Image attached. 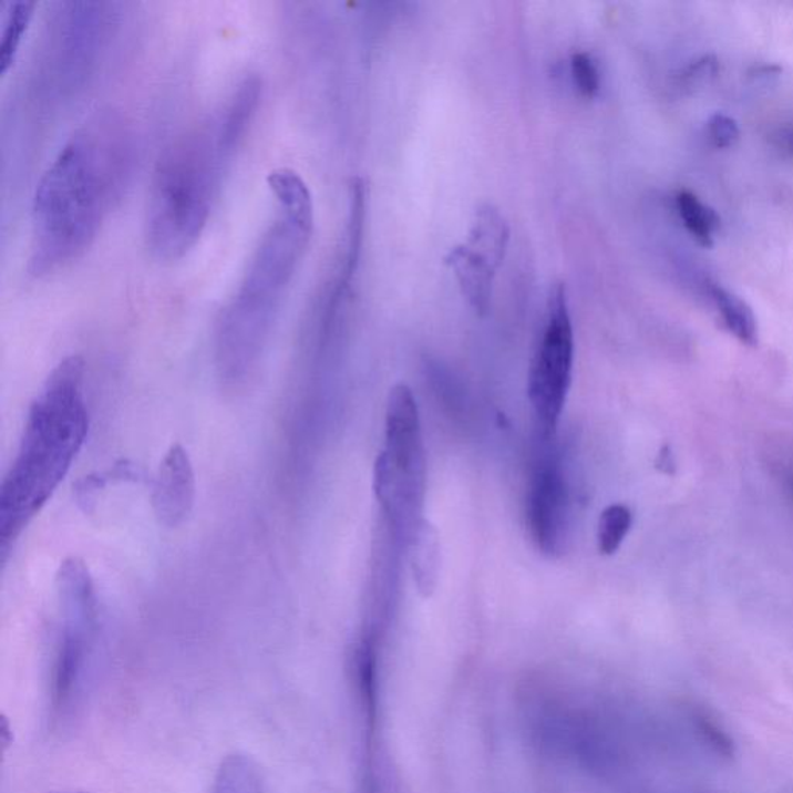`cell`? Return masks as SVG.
<instances>
[{"label": "cell", "mask_w": 793, "mask_h": 793, "mask_svg": "<svg viewBox=\"0 0 793 793\" xmlns=\"http://www.w3.org/2000/svg\"><path fill=\"white\" fill-rule=\"evenodd\" d=\"M131 163V132L115 112L93 115L65 140L34 188L31 275L52 274L91 247L122 196Z\"/></svg>", "instance_id": "cell-1"}, {"label": "cell", "mask_w": 793, "mask_h": 793, "mask_svg": "<svg viewBox=\"0 0 793 793\" xmlns=\"http://www.w3.org/2000/svg\"><path fill=\"white\" fill-rule=\"evenodd\" d=\"M278 204V216L260 236L239 286L217 315L214 360L225 387L244 388L255 374L284 295L312 237L309 189L284 194Z\"/></svg>", "instance_id": "cell-2"}, {"label": "cell", "mask_w": 793, "mask_h": 793, "mask_svg": "<svg viewBox=\"0 0 793 793\" xmlns=\"http://www.w3.org/2000/svg\"><path fill=\"white\" fill-rule=\"evenodd\" d=\"M85 363L69 356L47 377L31 403L21 442L0 490V550L3 562L19 536L52 500L89 434Z\"/></svg>", "instance_id": "cell-3"}, {"label": "cell", "mask_w": 793, "mask_h": 793, "mask_svg": "<svg viewBox=\"0 0 793 793\" xmlns=\"http://www.w3.org/2000/svg\"><path fill=\"white\" fill-rule=\"evenodd\" d=\"M225 163L214 120L181 132L163 147L145 214V239L155 258L176 260L196 245L208 224Z\"/></svg>", "instance_id": "cell-4"}, {"label": "cell", "mask_w": 793, "mask_h": 793, "mask_svg": "<svg viewBox=\"0 0 793 793\" xmlns=\"http://www.w3.org/2000/svg\"><path fill=\"white\" fill-rule=\"evenodd\" d=\"M56 593L61 624L50 698L53 713L64 717L72 711L73 702H76L83 688L99 625L95 585L83 559L70 557L61 563L56 574Z\"/></svg>", "instance_id": "cell-5"}, {"label": "cell", "mask_w": 793, "mask_h": 793, "mask_svg": "<svg viewBox=\"0 0 793 793\" xmlns=\"http://www.w3.org/2000/svg\"><path fill=\"white\" fill-rule=\"evenodd\" d=\"M107 25V3H58L42 49V81L52 99H69L83 89L106 41Z\"/></svg>", "instance_id": "cell-6"}, {"label": "cell", "mask_w": 793, "mask_h": 793, "mask_svg": "<svg viewBox=\"0 0 793 793\" xmlns=\"http://www.w3.org/2000/svg\"><path fill=\"white\" fill-rule=\"evenodd\" d=\"M574 326L566 287L555 284L547 302L546 325L528 369L527 394L539 434L546 441L557 433L573 382Z\"/></svg>", "instance_id": "cell-7"}, {"label": "cell", "mask_w": 793, "mask_h": 793, "mask_svg": "<svg viewBox=\"0 0 793 793\" xmlns=\"http://www.w3.org/2000/svg\"><path fill=\"white\" fill-rule=\"evenodd\" d=\"M377 465L408 487L425 492V446L420 430L419 408L406 384H396L387 406V446Z\"/></svg>", "instance_id": "cell-8"}, {"label": "cell", "mask_w": 793, "mask_h": 793, "mask_svg": "<svg viewBox=\"0 0 793 793\" xmlns=\"http://www.w3.org/2000/svg\"><path fill=\"white\" fill-rule=\"evenodd\" d=\"M569 487L555 456H543L532 473L527 495V524L532 539L544 555L565 550L569 531Z\"/></svg>", "instance_id": "cell-9"}, {"label": "cell", "mask_w": 793, "mask_h": 793, "mask_svg": "<svg viewBox=\"0 0 793 793\" xmlns=\"http://www.w3.org/2000/svg\"><path fill=\"white\" fill-rule=\"evenodd\" d=\"M197 482L188 451L176 443L165 454L153 485V508L162 526L181 527L196 504Z\"/></svg>", "instance_id": "cell-10"}, {"label": "cell", "mask_w": 793, "mask_h": 793, "mask_svg": "<svg viewBox=\"0 0 793 793\" xmlns=\"http://www.w3.org/2000/svg\"><path fill=\"white\" fill-rule=\"evenodd\" d=\"M445 266L453 271L459 289L474 312L481 317L487 315L492 306L493 284L500 266L488 256L482 255L466 244L457 245L446 253Z\"/></svg>", "instance_id": "cell-11"}, {"label": "cell", "mask_w": 793, "mask_h": 793, "mask_svg": "<svg viewBox=\"0 0 793 793\" xmlns=\"http://www.w3.org/2000/svg\"><path fill=\"white\" fill-rule=\"evenodd\" d=\"M260 96H262V80L256 73H251L237 84L224 112L219 119L214 120L217 143L227 161L243 143L258 111Z\"/></svg>", "instance_id": "cell-12"}, {"label": "cell", "mask_w": 793, "mask_h": 793, "mask_svg": "<svg viewBox=\"0 0 793 793\" xmlns=\"http://www.w3.org/2000/svg\"><path fill=\"white\" fill-rule=\"evenodd\" d=\"M511 243V227L496 206L484 204L474 212L466 245L503 266Z\"/></svg>", "instance_id": "cell-13"}, {"label": "cell", "mask_w": 793, "mask_h": 793, "mask_svg": "<svg viewBox=\"0 0 793 793\" xmlns=\"http://www.w3.org/2000/svg\"><path fill=\"white\" fill-rule=\"evenodd\" d=\"M411 569L419 593L430 597L437 585L441 569V543L437 531L428 521L422 519L410 539Z\"/></svg>", "instance_id": "cell-14"}, {"label": "cell", "mask_w": 793, "mask_h": 793, "mask_svg": "<svg viewBox=\"0 0 793 793\" xmlns=\"http://www.w3.org/2000/svg\"><path fill=\"white\" fill-rule=\"evenodd\" d=\"M710 298L717 307L722 326L742 344H758V322L752 307L733 291L713 284L710 287Z\"/></svg>", "instance_id": "cell-15"}, {"label": "cell", "mask_w": 793, "mask_h": 793, "mask_svg": "<svg viewBox=\"0 0 793 793\" xmlns=\"http://www.w3.org/2000/svg\"><path fill=\"white\" fill-rule=\"evenodd\" d=\"M676 206L683 227L696 243L706 248L713 247L714 235L721 227V219L717 212L702 204L701 198L690 192H679L676 196Z\"/></svg>", "instance_id": "cell-16"}, {"label": "cell", "mask_w": 793, "mask_h": 793, "mask_svg": "<svg viewBox=\"0 0 793 793\" xmlns=\"http://www.w3.org/2000/svg\"><path fill=\"white\" fill-rule=\"evenodd\" d=\"M37 3L30 0H14L8 3L0 33V75H6L13 65L23 33L29 29Z\"/></svg>", "instance_id": "cell-17"}, {"label": "cell", "mask_w": 793, "mask_h": 793, "mask_svg": "<svg viewBox=\"0 0 793 793\" xmlns=\"http://www.w3.org/2000/svg\"><path fill=\"white\" fill-rule=\"evenodd\" d=\"M213 793H266L262 776L250 758L231 755L217 772Z\"/></svg>", "instance_id": "cell-18"}, {"label": "cell", "mask_w": 793, "mask_h": 793, "mask_svg": "<svg viewBox=\"0 0 793 793\" xmlns=\"http://www.w3.org/2000/svg\"><path fill=\"white\" fill-rule=\"evenodd\" d=\"M143 480V472L138 465L132 464L130 461L116 462L114 466H111L104 472L89 474L83 480L78 481L76 484V500L78 504L84 508L85 512L91 508L92 504H95L96 495L101 490L107 487V485L114 484V482L134 481L138 482Z\"/></svg>", "instance_id": "cell-19"}, {"label": "cell", "mask_w": 793, "mask_h": 793, "mask_svg": "<svg viewBox=\"0 0 793 793\" xmlns=\"http://www.w3.org/2000/svg\"><path fill=\"white\" fill-rule=\"evenodd\" d=\"M632 527V513L624 504L606 507L598 519L597 543L601 555L616 554Z\"/></svg>", "instance_id": "cell-20"}, {"label": "cell", "mask_w": 793, "mask_h": 793, "mask_svg": "<svg viewBox=\"0 0 793 793\" xmlns=\"http://www.w3.org/2000/svg\"><path fill=\"white\" fill-rule=\"evenodd\" d=\"M693 730L698 734L699 740L703 742L719 758L724 760H732L734 753H737V745H734L733 738L727 732L724 727L718 724L714 719H711L709 714L702 713V711H694L690 718Z\"/></svg>", "instance_id": "cell-21"}, {"label": "cell", "mask_w": 793, "mask_h": 793, "mask_svg": "<svg viewBox=\"0 0 793 793\" xmlns=\"http://www.w3.org/2000/svg\"><path fill=\"white\" fill-rule=\"evenodd\" d=\"M570 73L575 87L585 99H595L600 92V70L589 53L578 52L570 60Z\"/></svg>", "instance_id": "cell-22"}, {"label": "cell", "mask_w": 793, "mask_h": 793, "mask_svg": "<svg viewBox=\"0 0 793 793\" xmlns=\"http://www.w3.org/2000/svg\"><path fill=\"white\" fill-rule=\"evenodd\" d=\"M707 135H709L711 145L718 150H727L740 138V127L730 116L717 114L711 116L707 124Z\"/></svg>", "instance_id": "cell-23"}, {"label": "cell", "mask_w": 793, "mask_h": 793, "mask_svg": "<svg viewBox=\"0 0 793 793\" xmlns=\"http://www.w3.org/2000/svg\"><path fill=\"white\" fill-rule=\"evenodd\" d=\"M718 69V61L713 56H706L702 60L694 61L683 72L682 78L688 87H693V85L707 83L711 78L717 76Z\"/></svg>", "instance_id": "cell-24"}, {"label": "cell", "mask_w": 793, "mask_h": 793, "mask_svg": "<svg viewBox=\"0 0 793 793\" xmlns=\"http://www.w3.org/2000/svg\"><path fill=\"white\" fill-rule=\"evenodd\" d=\"M772 145L789 158H793V126H781L772 134Z\"/></svg>", "instance_id": "cell-25"}, {"label": "cell", "mask_w": 793, "mask_h": 793, "mask_svg": "<svg viewBox=\"0 0 793 793\" xmlns=\"http://www.w3.org/2000/svg\"><path fill=\"white\" fill-rule=\"evenodd\" d=\"M656 464L657 468H659L660 472L667 474L674 473L676 462L674 457H672L670 446H663V449L660 450L659 457H657Z\"/></svg>", "instance_id": "cell-26"}, {"label": "cell", "mask_w": 793, "mask_h": 793, "mask_svg": "<svg viewBox=\"0 0 793 793\" xmlns=\"http://www.w3.org/2000/svg\"><path fill=\"white\" fill-rule=\"evenodd\" d=\"M786 487H787L789 495H791L793 497V473L791 474V476H787Z\"/></svg>", "instance_id": "cell-27"}, {"label": "cell", "mask_w": 793, "mask_h": 793, "mask_svg": "<svg viewBox=\"0 0 793 793\" xmlns=\"http://www.w3.org/2000/svg\"><path fill=\"white\" fill-rule=\"evenodd\" d=\"M60 793H89V792H60Z\"/></svg>", "instance_id": "cell-28"}]
</instances>
